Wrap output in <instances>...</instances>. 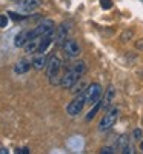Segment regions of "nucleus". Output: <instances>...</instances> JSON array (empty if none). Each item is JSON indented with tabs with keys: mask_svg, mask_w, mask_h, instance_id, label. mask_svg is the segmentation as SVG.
Segmentation results:
<instances>
[{
	"mask_svg": "<svg viewBox=\"0 0 143 154\" xmlns=\"http://www.w3.org/2000/svg\"><path fill=\"white\" fill-rule=\"evenodd\" d=\"M86 72V63L85 62H75L72 68L62 77L60 85L63 88H72L77 82L80 80V77Z\"/></svg>",
	"mask_w": 143,
	"mask_h": 154,
	"instance_id": "nucleus-1",
	"label": "nucleus"
},
{
	"mask_svg": "<svg viewBox=\"0 0 143 154\" xmlns=\"http://www.w3.org/2000/svg\"><path fill=\"white\" fill-rule=\"evenodd\" d=\"M60 68H62V62L57 56H53L48 63H46V74L49 77V82L53 85H60V80L59 79V72H60Z\"/></svg>",
	"mask_w": 143,
	"mask_h": 154,
	"instance_id": "nucleus-2",
	"label": "nucleus"
},
{
	"mask_svg": "<svg viewBox=\"0 0 143 154\" xmlns=\"http://www.w3.org/2000/svg\"><path fill=\"white\" fill-rule=\"evenodd\" d=\"M117 117H119V108H112V109L106 111L105 116L102 117L100 123H99V131L105 133V131L111 130V128L115 125V122H117Z\"/></svg>",
	"mask_w": 143,
	"mask_h": 154,
	"instance_id": "nucleus-3",
	"label": "nucleus"
},
{
	"mask_svg": "<svg viewBox=\"0 0 143 154\" xmlns=\"http://www.w3.org/2000/svg\"><path fill=\"white\" fill-rule=\"evenodd\" d=\"M54 31V22L53 20H43L42 23H38L34 29L29 31V40L31 38H37V37H43L49 32Z\"/></svg>",
	"mask_w": 143,
	"mask_h": 154,
	"instance_id": "nucleus-4",
	"label": "nucleus"
},
{
	"mask_svg": "<svg viewBox=\"0 0 143 154\" xmlns=\"http://www.w3.org/2000/svg\"><path fill=\"white\" fill-rule=\"evenodd\" d=\"M85 103H86V94L85 93H80L79 96H77L71 103L66 106V112L69 114V116H79L80 112H82V109H83V106H85Z\"/></svg>",
	"mask_w": 143,
	"mask_h": 154,
	"instance_id": "nucleus-5",
	"label": "nucleus"
},
{
	"mask_svg": "<svg viewBox=\"0 0 143 154\" xmlns=\"http://www.w3.org/2000/svg\"><path fill=\"white\" fill-rule=\"evenodd\" d=\"M85 94H86V103L94 105V103H97V102H100V96H102V86H100V83L89 85L86 88Z\"/></svg>",
	"mask_w": 143,
	"mask_h": 154,
	"instance_id": "nucleus-6",
	"label": "nucleus"
},
{
	"mask_svg": "<svg viewBox=\"0 0 143 154\" xmlns=\"http://www.w3.org/2000/svg\"><path fill=\"white\" fill-rule=\"evenodd\" d=\"M63 51H65V56L69 59H75L80 56V46L72 38H69V40H66L63 43Z\"/></svg>",
	"mask_w": 143,
	"mask_h": 154,
	"instance_id": "nucleus-7",
	"label": "nucleus"
},
{
	"mask_svg": "<svg viewBox=\"0 0 143 154\" xmlns=\"http://www.w3.org/2000/svg\"><path fill=\"white\" fill-rule=\"evenodd\" d=\"M38 6H40V0H20L17 9L20 12H32Z\"/></svg>",
	"mask_w": 143,
	"mask_h": 154,
	"instance_id": "nucleus-8",
	"label": "nucleus"
},
{
	"mask_svg": "<svg viewBox=\"0 0 143 154\" xmlns=\"http://www.w3.org/2000/svg\"><path fill=\"white\" fill-rule=\"evenodd\" d=\"M117 148H119V151L123 152V154H132L134 152V148H132L131 143H129V139L126 136L119 137V140H117Z\"/></svg>",
	"mask_w": 143,
	"mask_h": 154,
	"instance_id": "nucleus-9",
	"label": "nucleus"
},
{
	"mask_svg": "<svg viewBox=\"0 0 143 154\" xmlns=\"http://www.w3.org/2000/svg\"><path fill=\"white\" fill-rule=\"evenodd\" d=\"M68 32H69V28H68V23H62L60 26L57 28V35H56V43H57V45H63L65 42L68 40Z\"/></svg>",
	"mask_w": 143,
	"mask_h": 154,
	"instance_id": "nucleus-10",
	"label": "nucleus"
},
{
	"mask_svg": "<svg viewBox=\"0 0 143 154\" xmlns=\"http://www.w3.org/2000/svg\"><path fill=\"white\" fill-rule=\"evenodd\" d=\"M46 63H48L46 53H38V56L32 60V66L35 69H43V68H46Z\"/></svg>",
	"mask_w": 143,
	"mask_h": 154,
	"instance_id": "nucleus-11",
	"label": "nucleus"
},
{
	"mask_svg": "<svg viewBox=\"0 0 143 154\" xmlns=\"http://www.w3.org/2000/svg\"><path fill=\"white\" fill-rule=\"evenodd\" d=\"M28 40H29V31H28V29H23V31H20V32L16 35L14 45H16V46H25V43H26Z\"/></svg>",
	"mask_w": 143,
	"mask_h": 154,
	"instance_id": "nucleus-12",
	"label": "nucleus"
},
{
	"mask_svg": "<svg viewBox=\"0 0 143 154\" xmlns=\"http://www.w3.org/2000/svg\"><path fill=\"white\" fill-rule=\"evenodd\" d=\"M40 38L42 37H37V38H31L25 43V51H26L28 54H32V53H37L38 49V45H40Z\"/></svg>",
	"mask_w": 143,
	"mask_h": 154,
	"instance_id": "nucleus-13",
	"label": "nucleus"
},
{
	"mask_svg": "<svg viewBox=\"0 0 143 154\" xmlns=\"http://www.w3.org/2000/svg\"><path fill=\"white\" fill-rule=\"evenodd\" d=\"M31 65L32 63L26 62V60H20L16 63V66H14V72L16 74H25V72H28L31 69Z\"/></svg>",
	"mask_w": 143,
	"mask_h": 154,
	"instance_id": "nucleus-14",
	"label": "nucleus"
},
{
	"mask_svg": "<svg viewBox=\"0 0 143 154\" xmlns=\"http://www.w3.org/2000/svg\"><path fill=\"white\" fill-rule=\"evenodd\" d=\"M114 96H115V89H114V86H109V88L106 89V96H105V99H103V102H102V106H103V108H108V106L112 103Z\"/></svg>",
	"mask_w": 143,
	"mask_h": 154,
	"instance_id": "nucleus-15",
	"label": "nucleus"
},
{
	"mask_svg": "<svg viewBox=\"0 0 143 154\" xmlns=\"http://www.w3.org/2000/svg\"><path fill=\"white\" fill-rule=\"evenodd\" d=\"M86 88H88L86 82H77V83L72 86V93H74V94H80V93H85V91H86Z\"/></svg>",
	"mask_w": 143,
	"mask_h": 154,
	"instance_id": "nucleus-16",
	"label": "nucleus"
},
{
	"mask_svg": "<svg viewBox=\"0 0 143 154\" xmlns=\"http://www.w3.org/2000/svg\"><path fill=\"white\" fill-rule=\"evenodd\" d=\"M100 106H102V102H97V103H96V106H94L93 109H91V111L88 112V116H86V120H91V119H93L94 116H96V112L100 109Z\"/></svg>",
	"mask_w": 143,
	"mask_h": 154,
	"instance_id": "nucleus-17",
	"label": "nucleus"
},
{
	"mask_svg": "<svg viewBox=\"0 0 143 154\" xmlns=\"http://www.w3.org/2000/svg\"><path fill=\"white\" fill-rule=\"evenodd\" d=\"M103 9H111L112 8V0H100Z\"/></svg>",
	"mask_w": 143,
	"mask_h": 154,
	"instance_id": "nucleus-18",
	"label": "nucleus"
},
{
	"mask_svg": "<svg viewBox=\"0 0 143 154\" xmlns=\"http://www.w3.org/2000/svg\"><path fill=\"white\" fill-rule=\"evenodd\" d=\"M132 137H134V140H141L143 139V133H141V130H134L132 131Z\"/></svg>",
	"mask_w": 143,
	"mask_h": 154,
	"instance_id": "nucleus-19",
	"label": "nucleus"
},
{
	"mask_svg": "<svg viewBox=\"0 0 143 154\" xmlns=\"http://www.w3.org/2000/svg\"><path fill=\"white\" fill-rule=\"evenodd\" d=\"M8 25V17L3 16V14H0V28H5Z\"/></svg>",
	"mask_w": 143,
	"mask_h": 154,
	"instance_id": "nucleus-20",
	"label": "nucleus"
},
{
	"mask_svg": "<svg viewBox=\"0 0 143 154\" xmlns=\"http://www.w3.org/2000/svg\"><path fill=\"white\" fill-rule=\"evenodd\" d=\"M129 37H132V31H126V32L122 35V40H123V42H126Z\"/></svg>",
	"mask_w": 143,
	"mask_h": 154,
	"instance_id": "nucleus-21",
	"label": "nucleus"
},
{
	"mask_svg": "<svg viewBox=\"0 0 143 154\" xmlns=\"http://www.w3.org/2000/svg\"><path fill=\"white\" fill-rule=\"evenodd\" d=\"M100 152H103V154H105V152H108V154H112V152H114V148H111V146L102 148V151H100Z\"/></svg>",
	"mask_w": 143,
	"mask_h": 154,
	"instance_id": "nucleus-22",
	"label": "nucleus"
},
{
	"mask_svg": "<svg viewBox=\"0 0 143 154\" xmlns=\"http://www.w3.org/2000/svg\"><path fill=\"white\" fill-rule=\"evenodd\" d=\"M17 152H19V154H28V152H29V149H28V148H22V149H19Z\"/></svg>",
	"mask_w": 143,
	"mask_h": 154,
	"instance_id": "nucleus-23",
	"label": "nucleus"
},
{
	"mask_svg": "<svg viewBox=\"0 0 143 154\" xmlns=\"http://www.w3.org/2000/svg\"><path fill=\"white\" fill-rule=\"evenodd\" d=\"M137 48H138V49H143V42H141V40L137 42Z\"/></svg>",
	"mask_w": 143,
	"mask_h": 154,
	"instance_id": "nucleus-24",
	"label": "nucleus"
},
{
	"mask_svg": "<svg viewBox=\"0 0 143 154\" xmlns=\"http://www.w3.org/2000/svg\"><path fill=\"white\" fill-rule=\"evenodd\" d=\"M6 152H8V151H6L5 148H2V149H0V154H6Z\"/></svg>",
	"mask_w": 143,
	"mask_h": 154,
	"instance_id": "nucleus-25",
	"label": "nucleus"
},
{
	"mask_svg": "<svg viewBox=\"0 0 143 154\" xmlns=\"http://www.w3.org/2000/svg\"><path fill=\"white\" fill-rule=\"evenodd\" d=\"M140 149H141V151H143V142H141V143H140Z\"/></svg>",
	"mask_w": 143,
	"mask_h": 154,
	"instance_id": "nucleus-26",
	"label": "nucleus"
},
{
	"mask_svg": "<svg viewBox=\"0 0 143 154\" xmlns=\"http://www.w3.org/2000/svg\"><path fill=\"white\" fill-rule=\"evenodd\" d=\"M141 123H143V119H141Z\"/></svg>",
	"mask_w": 143,
	"mask_h": 154,
	"instance_id": "nucleus-27",
	"label": "nucleus"
}]
</instances>
